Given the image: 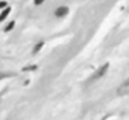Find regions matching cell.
<instances>
[{
  "label": "cell",
  "mask_w": 129,
  "mask_h": 120,
  "mask_svg": "<svg viewBox=\"0 0 129 120\" xmlns=\"http://www.w3.org/2000/svg\"><path fill=\"white\" fill-rule=\"evenodd\" d=\"M118 94L119 95H126V94H129V78L128 80H125L120 86H119V90H118Z\"/></svg>",
  "instance_id": "obj_1"
},
{
  "label": "cell",
  "mask_w": 129,
  "mask_h": 120,
  "mask_svg": "<svg viewBox=\"0 0 129 120\" xmlns=\"http://www.w3.org/2000/svg\"><path fill=\"white\" fill-rule=\"evenodd\" d=\"M67 12H69V9H67V8L62 7V8H58V9H57L56 15H57V17H63V15H66V14H67Z\"/></svg>",
  "instance_id": "obj_2"
},
{
  "label": "cell",
  "mask_w": 129,
  "mask_h": 120,
  "mask_svg": "<svg viewBox=\"0 0 129 120\" xmlns=\"http://www.w3.org/2000/svg\"><path fill=\"white\" fill-rule=\"evenodd\" d=\"M7 7V3L5 2H0V8H5Z\"/></svg>",
  "instance_id": "obj_6"
},
{
  "label": "cell",
  "mask_w": 129,
  "mask_h": 120,
  "mask_svg": "<svg viewBox=\"0 0 129 120\" xmlns=\"http://www.w3.org/2000/svg\"><path fill=\"white\" fill-rule=\"evenodd\" d=\"M13 27H14V22H10V23L8 24V27L5 28V32H9V30H10V29H12Z\"/></svg>",
  "instance_id": "obj_4"
},
{
  "label": "cell",
  "mask_w": 129,
  "mask_h": 120,
  "mask_svg": "<svg viewBox=\"0 0 129 120\" xmlns=\"http://www.w3.org/2000/svg\"><path fill=\"white\" fill-rule=\"evenodd\" d=\"M9 12H10V8H7L2 14H0V20H4L7 17H8V14H9Z\"/></svg>",
  "instance_id": "obj_3"
},
{
  "label": "cell",
  "mask_w": 129,
  "mask_h": 120,
  "mask_svg": "<svg viewBox=\"0 0 129 120\" xmlns=\"http://www.w3.org/2000/svg\"><path fill=\"white\" fill-rule=\"evenodd\" d=\"M43 3V0H34V4L36 5H39V4H42Z\"/></svg>",
  "instance_id": "obj_5"
}]
</instances>
